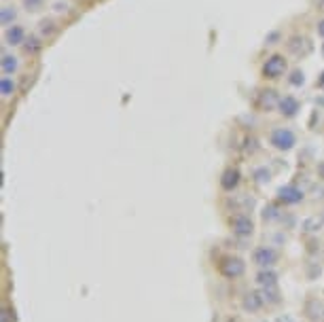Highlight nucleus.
<instances>
[{"mask_svg": "<svg viewBox=\"0 0 324 322\" xmlns=\"http://www.w3.org/2000/svg\"><path fill=\"white\" fill-rule=\"evenodd\" d=\"M278 195H280V200L284 204H288V206L299 204L303 200V191H301V189H297V187H282Z\"/></svg>", "mask_w": 324, "mask_h": 322, "instance_id": "obj_6", "label": "nucleus"}, {"mask_svg": "<svg viewBox=\"0 0 324 322\" xmlns=\"http://www.w3.org/2000/svg\"><path fill=\"white\" fill-rule=\"evenodd\" d=\"M38 47H41V45H38V41L36 39H30V41H28V45H26V51L28 53H34V51H38Z\"/></svg>", "mask_w": 324, "mask_h": 322, "instance_id": "obj_19", "label": "nucleus"}, {"mask_svg": "<svg viewBox=\"0 0 324 322\" xmlns=\"http://www.w3.org/2000/svg\"><path fill=\"white\" fill-rule=\"evenodd\" d=\"M318 32H320V36H324V20L318 24Z\"/></svg>", "mask_w": 324, "mask_h": 322, "instance_id": "obj_22", "label": "nucleus"}, {"mask_svg": "<svg viewBox=\"0 0 324 322\" xmlns=\"http://www.w3.org/2000/svg\"><path fill=\"white\" fill-rule=\"evenodd\" d=\"M252 259L261 269H271L273 265L278 263V252H275L271 246H259V248L254 250Z\"/></svg>", "mask_w": 324, "mask_h": 322, "instance_id": "obj_2", "label": "nucleus"}, {"mask_svg": "<svg viewBox=\"0 0 324 322\" xmlns=\"http://www.w3.org/2000/svg\"><path fill=\"white\" fill-rule=\"evenodd\" d=\"M0 320H3V322H15V318H11V309L3 307V314H0Z\"/></svg>", "mask_w": 324, "mask_h": 322, "instance_id": "obj_21", "label": "nucleus"}, {"mask_svg": "<svg viewBox=\"0 0 324 322\" xmlns=\"http://www.w3.org/2000/svg\"><path fill=\"white\" fill-rule=\"evenodd\" d=\"M303 81H305V79H303V72H301V70H294L292 77H290V83H292V85H303Z\"/></svg>", "mask_w": 324, "mask_h": 322, "instance_id": "obj_18", "label": "nucleus"}, {"mask_svg": "<svg viewBox=\"0 0 324 322\" xmlns=\"http://www.w3.org/2000/svg\"><path fill=\"white\" fill-rule=\"evenodd\" d=\"M263 219H265V221H273V219H278V210H275L273 206L265 208V212H263Z\"/></svg>", "mask_w": 324, "mask_h": 322, "instance_id": "obj_15", "label": "nucleus"}, {"mask_svg": "<svg viewBox=\"0 0 324 322\" xmlns=\"http://www.w3.org/2000/svg\"><path fill=\"white\" fill-rule=\"evenodd\" d=\"M55 7H57L55 11H60V13H62V11H66V5H55Z\"/></svg>", "mask_w": 324, "mask_h": 322, "instance_id": "obj_23", "label": "nucleus"}, {"mask_svg": "<svg viewBox=\"0 0 324 322\" xmlns=\"http://www.w3.org/2000/svg\"><path fill=\"white\" fill-rule=\"evenodd\" d=\"M218 269H221V273H223L225 278L235 280V278L244 276L246 263H244L240 257H225V259L221 261V265H218Z\"/></svg>", "mask_w": 324, "mask_h": 322, "instance_id": "obj_1", "label": "nucleus"}, {"mask_svg": "<svg viewBox=\"0 0 324 322\" xmlns=\"http://www.w3.org/2000/svg\"><path fill=\"white\" fill-rule=\"evenodd\" d=\"M41 32H43V34H51V32H53V22H47V20H45V22L41 24Z\"/></svg>", "mask_w": 324, "mask_h": 322, "instance_id": "obj_20", "label": "nucleus"}, {"mask_svg": "<svg viewBox=\"0 0 324 322\" xmlns=\"http://www.w3.org/2000/svg\"><path fill=\"white\" fill-rule=\"evenodd\" d=\"M263 305H265V299H263L261 292H248L242 301V307L246 311H259Z\"/></svg>", "mask_w": 324, "mask_h": 322, "instance_id": "obj_8", "label": "nucleus"}, {"mask_svg": "<svg viewBox=\"0 0 324 322\" xmlns=\"http://www.w3.org/2000/svg\"><path fill=\"white\" fill-rule=\"evenodd\" d=\"M256 284H259L261 288H273L278 286V273L273 269H261L256 273Z\"/></svg>", "mask_w": 324, "mask_h": 322, "instance_id": "obj_7", "label": "nucleus"}, {"mask_svg": "<svg viewBox=\"0 0 324 322\" xmlns=\"http://www.w3.org/2000/svg\"><path fill=\"white\" fill-rule=\"evenodd\" d=\"M278 106H280V112H282V115L292 117L294 112L299 110V102L294 100V98H290V96H286V98H282V100L278 102Z\"/></svg>", "mask_w": 324, "mask_h": 322, "instance_id": "obj_10", "label": "nucleus"}, {"mask_svg": "<svg viewBox=\"0 0 324 322\" xmlns=\"http://www.w3.org/2000/svg\"><path fill=\"white\" fill-rule=\"evenodd\" d=\"M26 7H28V11H38L43 5V0H24Z\"/></svg>", "mask_w": 324, "mask_h": 322, "instance_id": "obj_17", "label": "nucleus"}, {"mask_svg": "<svg viewBox=\"0 0 324 322\" xmlns=\"http://www.w3.org/2000/svg\"><path fill=\"white\" fill-rule=\"evenodd\" d=\"M271 144L278 150H290L294 144H297V138H294V134L290 129L280 127V129L271 131Z\"/></svg>", "mask_w": 324, "mask_h": 322, "instance_id": "obj_3", "label": "nucleus"}, {"mask_svg": "<svg viewBox=\"0 0 324 322\" xmlns=\"http://www.w3.org/2000/svg\"><path fill=\"white\" fill-rule=\"evenodd\" d=\"M256 183H269V172H265V170H256Z\"/></svg>", "mask_w": 324, "mask_h": 322, "instance_id": "obj_16", "label": "nucleus"}, {"mask_svg": "<svg viewBox=\"0 0 324 322\" xmlns=\"http://www.w3.org/2000/svg\"><path fill=\"white\" fill-rule=\"evenodd\" d=\"M231 227H233V233L237 238H250L254 231V223L250 216H246V214H235L231 219Z\"/></svg>", "mask_w": 324, "mask_h": 322, "instance_id": "obj_4", "label": "nucleus"}, {"mask_svg": "<svg viewBox=\"0 0 324 322\" xmlns=\"http://www.w3.org/2000/svg\"><path fill=\"white\" fill-rule=\"evenodd\" d=\"M0 93H3L5 98H11L15 93V81L11 77H3V79H0Z\"/></svg>", "mask_w": 324, "mask_h": 322, "instance_id": "obj_13", "label": "nucleus"}, {"mask_svg": "<svg viewBox=\"0 0 324 322\" xmlns=\"http://www.w3.org/2000/svg\"><path fill=\"white\" fill-rule=\"evenodd\" d=\"M221 185H223L225 191H233V189L240 185V172H237L235 168H229L221 178Z\"/></svg>", "mask_w": 324, "mask_h": 322, "instance_id": "obj_9", "label": "nucleus"}, {"mask_svg": "<svg viewBox=\"0 0 324 322\" xmlns=\"http://www.w3.org/2000/svg\"><path fill=\"white\" fill-rule=\"evenodd\" d=\"M320 85H322V87H324V77H322V79H320Z\"/></svg>", "mask_w": 324, "mask_h": 322, "instance_id": "obj_25", "label": "nucleus"}, {"mask_svg": "<svg viewBox=\"0 0 324 322\" xmlns=\"http://www.w3.org/2000/svg\"><path fill=\"white\" fill-rule=\"evenodd\" d=\"M7 43L9 45H22L24 43V30H22V28H19V26H9Z\"/></svg>", "mask_w": 324, "mask_h": 322, "instance_id": "obj_12", "label": "nucleus"}, {"mask_svg": "<svg viewBox=\"0 0 324 322\" xmlns=\"http://www.w3.org/2000/svg\"><path fill=\"white\" fill-rule=\"evenodd\" d=\"M17 68H19V60L15 58V55H11V53H5L3 55V72L9 77V74H15Z\"/></svg>", "mask_w": 324, "mask_h": 322, "instance_id": "obj_11", "label": "nucleus"}, {"mask_svg": "<svg viewBox=\"0 0 324 322\" xmlns=\"http://www.w3.org/2000/svg\"><path fill=\"white\" fill-rule=\"evenodd\" d=\"M15 17H17V13L13 11V9H11V7H5V9H3V15H0V20H3L5 26H11V24L15 22Z\"/></svg>", "mask_w": 324, "mask_h": 322, "instance_id": "obj_14", "label": "nucleus"}, {"mask_svg": "<svg viewBox=\"0 0 324 322\" xmlns=\"http://www.w3.org/2000/svg\"><path fill=\"white\" fill-rule=\"evenodd\" d=\"M284 68H286V60L284 58H280V55H273V58H269L267 60V64H265V74L267 77H271V79H275V77H280V74L284 72Z\"/></svg>", "mask_w": 324, "mask_h": 322, "instance_id": "obj_5", "label": "nucleus"}, {"mask_svg": "<svg viewBox=\"0 0 324 322\" xmlns=\"http://www.w3.org/2000/svg\"><path fill=\"white\" fill-rule=\"evenodd\" d=\"M316 3H318V7H320V9H324V0H316Z\"/></svg>", "mask_w": 324, "mask_h": 322, "instance_id": "obj_24", "label": "nucleus"}]
</instances>
